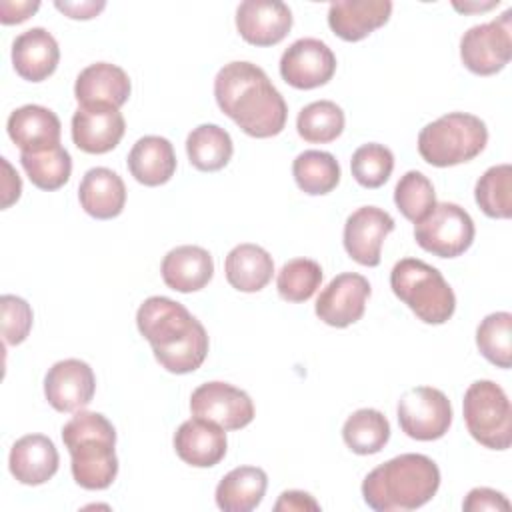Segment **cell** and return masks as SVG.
Returning a JSON list of instances; mask_svg holds the SVG:
<instances>
[{"instance_id":"36","label":"cell","mask_w":512,"mask_h":512,"mask_svg":"<svg viewBox=\"0 0 512 512\" xmlns=\"http://www.w3.org/2000/svg\"><path fill=\"white\" fill-rule=\"evenodd\" d=\"M394 204L410 222H420L436 206V192L432 182L418 170H408L400 176L394 188Z\"/></svg>"},{"instance_id":"18","label":"cell","mask_w":512,"mask_h":512,"mask_svg":"<svg viewBox=\"0 0 512 512\" xmlns=\"http://www.w3.org/2000/svg\"><path fill=\"white\" fill-rule=\"evenodd\" d=\"M226 446L224 428L198 416L182 422L174 434L178 458L194 468L216 466L226 456Z\"/></svg>"},{"instance_id":"41","label":"cell","mask_w":512,"mask_h":512,"mask_svg":"<svg viewBox=\"0 0 512 512\" xmlns=\"http://www.w3.org/2000/svg\"><path fill=\"white\" fill-rule=\"evenodd\" d=\"M276 512H304V510H320V504L302 490H286L280 494L278 502L274 504Z\"/></svg>"},{"instance_id":"11","label":"cell","mask_w":512,"mask_h":512,"mask_svg":"<svg viewBox=\"0 0 512 512\" xmlns=\"http://www.w3.org/2000/svg\"><path fill=\"white\" fill-rule=\"evenodd\" d=\"M190 412L224 430H240L254 420L252 398L244 390L220 380L200 384L192 392Z\"/></svg>"},{"instance_id":"42","label":"cell","mask_w":512,"mask_h":512,"mask_svg":"<svg viewBox=\"0 0 512 512\" xmlns=\"http://www.w3.org/2000/svg\"><path fill=\"white\" fill-rule=\"evenodd\" d=\"M40 8V2L34 0H24V2H8L2 0L0 2V22L2 24H20L24 20H28L36 10Z\"/></svg>"},{"instance_id":"9","label":"cell","mask_w":512,"mask_h":512,"mask_svg":"<svg viewBox=\"0 0 512 512\" xmlns=\"http://www.w3.org/2000/svg\"><path fill=\"white\" fill-rule=\"evenodd\" d=\"M462 64L478 76L500 72L512 58V10L468 28L460 38Z\"/></svg>"},{"instance_id":"29","label":"cell","mask_w":512,"mask_h":512,"mask_svg":"<svg viewBox=\"0 0 512 512\" xmlns=\"http://www.w3.org/2000/svg\"><path fill=\"white\" fill-rule=\"evenodd\" d=\"M234 152L230 134L218 124H200L186 138L190 164L200 172L222 170Z\"/></svg>"},{"instance_id":"22","label":"cell","mask_w":512,"mask_h":512,"mask_svg":"<svg viewBox=\"0 0 512 512\" xmlns=\"http://www.w3.org/2000/svg\"><path fill=\"white\" fill-rule=\"evenodd\" d=\"M8 136L22 152H42L60 146V120L40 104H26L16 108L6 122Z\"/></svg>"},{"instance_id":"6","label":"cell","mask_w":512,"mask_h":512,"mask_svg":"<svg viewBox=\"0 0 512 512\" xmlns=\"http://www.w3.org/2000/svg\"><path fill=\"white\" fill-rule=\"evenodd\" d=\"M486 142L484 120L468 112H448L420 130L418 152L430 166L448 168L474 160Z\"/></svg>"},{"instance_id":"15","label":"cell","mask_w":512,"mask_h":512,"mask_svg":"<svg viewBox=\"0 0 512 512\" xmlns=\"http://www.w3.org/2000/svg\"><path fill=\"white\" fill-rule=\"evenodd\" d=\"M394 230V218L378 206L354 210L344 224V248L362 266H378L386 236Z\"/></svg>"},{"instance_id":"25","label":"cell","mask_w":512,"mask_h":512,"mask_svg":"<svg viewBox=\"0 0 512 512\" xmlns=\"http://www.w3.org/2000/svg\"><path fill=\"white\" fill-rule=\"evenodd\" d=\"M78 200L84 212L96 220L116 218L126 204L124 180L110 168H90L80 180Z\"/></svg>"},{"instance_id":"12","label":"cell","mask_w":512,"mask_h":512,"mask_svg":"<svg viewBox=\"0 0 512 512\" xmlns=\"http://www.w3.org/2000/svg\"><path fill=\"white\" fill-rule=\"evenodd\" d=\"M336 56L330 46L318 38H300L292 42L280 58V76L298 90H312L332 80Z\"/></svg>"},{"instance_id":"2","label":"cell","mask_w":512,"mask_h":512,"mask_svg":"<svg viewBox=\"0 0 512 512\" xmlns=\"http://www.w3.org/2000/svg\"><path fill=\"white\" fill-rule=\"evenodd\" d=\"M136 326L150 342L156 362L172 374L194 372L206 360V328L176 300L146 298L136 312Z\"/></svg>"},{"instance_id":"17","label":"cell","mask_w":512,"mask_h":512,"mask_svg":"<svg viewBox=\"0 0 512 512\" xmlns=\"http://www.w3.org/2000/svg\"><path fill=\"white\" fill-rule=\"evenodd\" d=\"M238 34L254 46H274L292 28L288 4L278 0H246L236 8Z\"/></svg>"},{"instance_id":"3","label":"cell","mask_w":512,"mask_h":512,"mask_svg":"<svg viewBox=\"0 0 512 512\" xmlns=\"http://www.w3.org/2000/svg\"><path fill=\"white\" fill-rule=\"evenodd\" d=\"M440 488V470L424 454H400L376 466L362 482L364 502L376 512L416 510Z\"/></svg>"},{"instance_id":"32","label":"cell","mask_w":512,"mask_h":512,"mask_svg":"<svg viewBox=\"0 0 512 512\" xmlns=\"http://www.w3.org/2000/svg\"><path fill=\"white\" fill-rule=\"evenodd\" d=\"M20 162L30 182L36 188L48 192L62 188L72 174V158L62 146H54L42 152H22Z\"/></svg>"},{"instance_id":"24","label":"cell","mask_w":512,"mask_h":512,"mask_svg":"<svg viewBox=\"0 0 512 512\" xmlns=\"http://www.w3.org/2000/svg\"><path fill=\"white\" fill-rule=\"evenodd\" d=\"M162 280L170 290L188 294L202 290L214 276V260L202 246L184 244L172 248L160 266Z\"/></svg>"},{"instance_id":"4","label":"cell","mask_w":512,"mask_h":512,"mask_svg":"<svg viewBox=\"0 0 512 512\" xmlns=\"http://www.w3.org/2000/svg\"><path fill=\"white\" fill-rule=\"evenodd\" d=\"M62 442L70 452V468L78 486L104 490L116 480V430L104 414L78 410L64 424Z\"/></svg>"},{"instance_id":"21","label":"cell","mask_w":512,"mask_h":512,"mask_svg":"<svg viewBox=\"0 0 512 512\" xmlns=\"http://www.w3.org/2000/svg\"><path fill=\"white\" fill-rule=\"evenodd\" d=\"M60 60L56 38L42 26L18 34L12 42V66L28 82H42L54 74Z\"/></svg>"},{"instance_id":"35","label":"cell","mask_w":512,"mask_h":512,"mask_svg":"<svg viewBox=\"0 0 512 512\" xmlns=\"http://www.w3.org/2000/svg\"><path fill=\"white\" fill-rule=\"evenodd\" d=\"M476 346L480 354L498 368L512 364V314L492 312L476 328Z\"/></svg>"},{"instance_id":"34","label":"cell","mask_w":512,"mask_h":512,"mask_svg":"<svg viewBox=\"0 0 512 512\" xmlns=\"http://www.w3.org/2000/svg\"><path fill=\"white\" fill-rule=\"evenodd\" d=\"M474 198L480 210L490 218L512 216V166L498 164L488 168L476 182Z\"/></svg>"},{"instance_id":"7","label":"cell","mask_w":512,"mask_h":512,"mask_svg":"<svg viewBox=\"0 0 512 512\" xmlns=\"http://www.w3.org/2000/svg\"><path fill=\"white\" fill-rule=\"evenodd\" d=\"M464 422L470 436L490 450H506L512 444V406L500 384L476 380L462 400Z\"/></svg>"},{"instance_id":"19","label":"cell","mask_w":512,"mask_h":512,"mask_svg":"<svg viewBox=\"0 0 512 512\" xmlns=\"http://www.w3.org/2000/svg\"><path fill=\"white\" fill-rule=\"evenodd\" d=\"M390 14V0H336L328 8V26L338 38L358 42L384 26Z\"/></svg>"},{"instance_id":"31","label":"cell","mask_w":512,"mask_h":512,"mask_svg":"<svg viewBox=\"0 0 512 512\" xmlns=\"http://www.w3.org/2000/svg\"><path fill=\"white\" fill-rule=\"evenodd\" d=\"M342 438L354 454H376L390 440V424L380 410L360 408L346 418Z\"/></svg>"},{"instance_id":"1","label":"cell","mask_w":512,"mask_h":512,"mask_svg":"<svg viewBox=\"0 0 512 512\" xmlns=\"http://www.w3.org/2000/svg\"><path fill=\"white\" fill-rule=\"evenodd\" d=\"M218 108L252 138H270L284 130L288 106L266 72L244 60L224 64L214 78Z\"/></svg>"},{"instance_id":"5","label":"cell","mask_w":512,"mask_h":512,"mask_svg":"<svg viewBox=\"0 0 512 512\" xmlns=\"http://www.w3.org/2000/svg\"><path fill=\"white\" fill-rule=\"evenodd\" d=\"M390 288L426 324H444L456 310L454 290L442 272L418 258H402L394 264Z\"/></svg>"},{"instance_id":"26","label":"cell","mask_w":512,"mask_h":512,"mask_svg":"<svg viewBox=\"0 0 512 512\" xmlns=\"http://www.w3.org/2000/svg\"><path fill=\"white\" fill-rule=\"evenodd\" d=\"M128 170L144 186L166 184L176 172L174 146L164 136H142L128 154Z\"/></svg>"},{"instance_id":"33","label":"cell","mask_w":512,"mask_h":512,"mask_svg":"<svg viewBox=\"0 0 512 512\" xmlns=\"http://www.w3.org/2000/svg\"><path fill=\"white\" fill-rule=\"evenodd\" d=\"M344 122V112L336 102L316 100L298 112L296 130L306 142L328 144L342 134Z\"/></svg>"},{"instance_id":"20","label":"cell","mask_w":512,"mask_h":512,"mask_svg":"<svg viewBox=\"0 0 512 512\" xmlns=\"http://www.w3.org/2000/svg\"><path fill=\"white\" fill-rule=\"evenodd\" d=\"M60 464L54 442L44 434H26L18 438L8 456L12 476L26 486H40L48 482Z\"/></svg>"},{"instance_id":"38","label":"cell","mask_w":512,"mask_h":512,"mask_svg":"<svg viewBox=\"0 0 512 512\" xmlns=\"http://www.w3.org/2000/svg\"><path fill=\"white\" fill-rule=\"evenodd\" d=\"M354 180L364 188H380L388 182L394 170V154L378 142H368L356 148L350 160Z\"/></svg>"},{"instance_id":"14","label":"cell","mask_w":512,"mask_h":512,"mask_svg":"<svg viewBox=\"0 0 512 512\" xmlns=\"http://www.w3.org/2000/svg\"><path fill=\"white\" fill-rule=\"evenodd\" d=\"M370 282L356 272H342L328 282L316 300V316L334 328H346L364 316Z\"/></svg>"},{"instance_id":"45","label":"cell","mask_w":512,"mask_h":512,"mask_svg":"<svg viewBox=\"0 0 512 512\" xmlns=\"http://www.w3.org/2000/svg\"><path fill=\"white\" fill-rule=\"evenodd\" d=\"M498 6V0H492V2H486V4H458L454 2V8L460 10V12H476V10H490Z\"/></svg>"},{"instance_id":"43","label":"cell","mask_w":512,"mask_h":512,"mask_svg":"<svg viewBox=\"0 0 512 512\" xmlns=\"http://www.w3.org/2000/svg\"><path fill=\"white\" fill-rule=\"evenodd\" d=\"M54 6L64 12L68 18H74V20H90L94 16H98L106 2H92V0H86V2H60L56 0Z\"/></svg>"},{"instance_id":"30","label":"cell","mask_w":512,"mask_h":512,"mask_svg":"<svg viewBox=\"0 0 512 512\" xmlns=\"http://www.w3.org/2000/svg\"><path fill=\"white\" fill-rule=\"evenodd\" d=\"M292 176L302 192L322 196L338 186L340 164L330 152L304 150L292 162Z\"/></svg>"},{"instance_id":"40","label":"cell","mask_w":512,"mask_h":512,"mask_svg":"<svg viewBox=\"0 0 512 512\" xmlns=\"http://www.w3.org/2000/svg\"><path fill=\"white\" fill-rule=\"evenodd\" d=\"M462 508L466 512H482V510H510V502L508 498L502 494V492H496L492 488H472L464 502H462Z\"/></svg>"},{"instance_id":"8","label":"cell","mask_w":512,"mask_h":512,"mask_svg":"<svg viewBox=\"0 0 512 512\" xmlns=\"http://www.w3.org/2000/svg\"><path fill=\"white\" fill-rule=\"evenodd\" d=\"M474 220L454 202H436L432 212L414 224L416 244L440 258H456L474 242Z\"/></svg>"},{"instance_id":"28","label":"cell","mask_w":512,"mask_h":512,"mask_svg":"<svg viewBox=\"0 0 512 512\" xmlns=\"http://www.w3.org/2000/svg\"><path fill=\"white\" fill-rule=\"evenodd\" d=\"M268 486V476L258 466H238L216 486V504L224 512H250L260 506Z\"/></svg>"},{"instance_id":"16","label":"cell","mask_w":512,"mask_h":512,"mask_svg":"<svg viewBox=\"0 0 512 512\" xmlns=\"http://www.w3.org/2000/svg\"><path fill=\"white\" fill-rule=\"evenodd\" d=\"M124 130V116L114 106H78L72 116V140L88 154H106L114 150L120 144Z\"/></svg>"},{"instance_id":"10","label":"cell","mask_w":512,"mask_h":512,"mask_svg":"<svg viewBox=\"0 0 512 512\" xmlns=\"http://www.w3.org/2000/svg\"><path fill=\"white\" fill-rule=\"evenodd\" d=\"M396 416L406 436L430 442L448 432L452 424V404L442 390L416 386L400 396Z\"/></svg>"},{"instance_id":"27","label":"cell","mask_w":512,"mask_h":512,"mask_svg":"<svg viewBox=\"0 0 512 512\" xmlns=\"http://www.w3.org/2000/svg\"><path fill=\"white\" fill-rule=\"evenodd\" d=\"M226 280L238 292H260L272 280L274 260L258 244L234 246L224 262Z\"/></svg>"},{"instance_id":"23","label":"cell","mask_w":512,"mask_h":512,"mask_svg":"<svg viewBox=\"0 0 512 512\" xmlns=\"http://www.w3.org/2000/svg\"><path fill=\"white\" fill-rule=\"evenodd\" d=\"M132 84L128 74L110 62H96L86 66L74 84V96L80 106L106 104L120 108L128 102Z\"/></svg>"},{"instance_id":"44","label":"cell","mask_w":512,"mask_h":512,"mask_svg":"<svg viewBox=\"0 0 512 512\" xmlns=\"http://www.w3.org/2000/svg\"><path fill=\"white\" fill-rule=\"evenodd\" d=\"M2 160V168H4V178H2V208H8L10 204H14L20 198L22 192V180L18 176V172H14V168L10 166V162L6 158Z\"/></svg>"},{"instance_id":"13","label":"cell","mask_w":512,"mask_h":512,"mask_svg":"<svg viewBox=\"0 0 512 512\" xmlns=\"http://www.w3.org/2000/svg\"><path fill=\"white\" fill-rule=\"evenodd\" d=\"M96 392V376L84 360L66 358L52 364L44 376V396L58 412L84 410Z\"/></svg>"},{"instance_id":"39","label":"cell","mask_w":512,"mask_h":512,"mask_svg":"<svg viewBox=\"0 0 512 512\" xmlns=\"http://www.w3.org/2000/svg\"><path fill=\"white\" fill-rule=\"evenodd\" d=\"M0 310H2V336L6 344H22L32 328V308L30 304L14 294H4L0 298Z\"/></svg>"},{"instance_id":"37","label":"cell","mask_w":512,"mask_h":512,"mask_svg":"<svg viewBox=\"0 0 512 512\" xmlns=\"http://www.w3.org/2000/svg\"><path fill=\"white\" fill-rule=\"evenodd\" d=\"M322 284V268L312 258L288 260L276 278L278 294L286 302H306Z\"/></svg>"}]
</instances>
